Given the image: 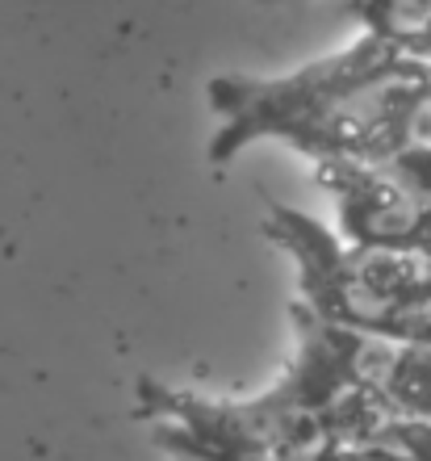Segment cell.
Returning a JSON list of instances; mask_svg holds the SVG:
<instances>
[{
	"instance_id": "obj_1",
	"label": "cell",
	"mask_w": 431,
	"mask_h": 461,
	"mask_svg": "<svg viewBox=\"0 0 431 461\" xmlns=\"http://www.w3.org/2000/svg\"><path fill=\"white\" fill-rule=\"evenodd\" d=\"M427 88V63L398 55L377 38H360L352 50L310 63L285 80L222 76L210 85V101L222 118L210 159L227 164L247 143L281 139L319 164H390L407 151L410 113Z\"/></svg>"
},
{
	"instance_id": "obj_2",
	"label": "cell",
	"mask_w": 431,
	"mask_h": 461,
	"mask_svg": "<svg viewBox=\"0 0 431 461\" xmlns=\"http://www.w3.org/2000/svg\"><path fill=\"white\" fill-rule=\"evenodd\" d=\"M156 445L180 461H314L327 445L319 415L276 386L247 402H218L139 382Z\"/></svg>"
},
{
	"instance_id": "obj_3",
	"label": "cell",
	"mask_w": 431,
	"mask_h": 461,
	"mask_svg": "<svg viewBox=\"0 0 431 461\" xmlns=\"http://www.w3.org/2000/svg\"><path fill=\"white\" fill-rule=\"evenodd\" d=\"M319 181L331 189L339 206L344 235L360 248H398L427 252L431 202L410 189L390 164H356V159H323Z\"/></svg>"
},
{
	"instance_id": "obj_4",
	"label": "cell",
	"mask_w": 431,
	"mask_h": 461,
	"mask_svg": "<svg viewBox=\"0 0 431 461\" xmlns=\"http://www.w3.org/2000/svg\"><path fill=\"white\" fill-rule=\"evenodd\" d=\"M314 461H410L390 440H327Z\"/></svg>"
}]
</instances>
